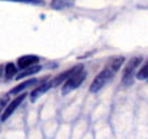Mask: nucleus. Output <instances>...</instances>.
Listing matches in <instances>:
<instances>
[{
	"label": "nucleus",
	"instance_id": "f257e3e1",
	"mask_svg": "<svg viewBox=\"0 0 148 139\" xmlns=\"http://www.w3.org/2000/svg\"><path fill=\"white\" fill-rule=\"evenodd\" d=\"M114 75H115V73L113 70H110L108 67H105L103 70L100 72L96 78H94V80L91 84V86H89V91L91 92H98L99 90L102 89Z\"/></svg>",
	"mask_w": 148,
	"mask_h": 139
},
{
	"label": "nucleus",
	"instance_id": "f03ea898",
	"mask_svg": "<svg viewBox=\"0 0 148 139\" xmlns=\"http://www.w3.org/2000/svg\"><path fill=\"white\" fill-rule=\"evenodd\" d=\"M86 76H87V74H86V72H84L83 69H80L78 72H76L73 75H71L65 81L64 86H62V94L66 95L70 91H72V90L77 89L83 83V80L86 79Z\"/></svg>",
	"mask_w": 148,
	"mask_h": 139
},
{
	"label": "nucleus",
	"instance_id": "7ed1b4c3",
	"mask_svg": "<svg viewBox=\"0 0 148 139\" xmlns=\"http://www.w3.org/2000/svg\"><path fill=\"white\" fill-rule=\"evenodd\" d=\"M142 62V58L141 57H135L130 59V62L125 65V69H124V74H123V84L129 86L134 83V74H135V70L136 68L140 65V63Z\"/></svg>",
	"mask_w": 148,
	"mask_h": 139
},
{
	"label": "nucleus",
	"instance_id": "20e7f679",
	"mask_svg": "<svg viewBox=\"0 0 148 139\" xmlns=\"http://www.w3.org/2000/svg\"><path fill=\"white\" fill-rule=\"evenodd\" d=\"M26 99V92H23V94H21L20 96H17L15 100H12L11 102H10L8 106H6V108H5V111L3 112V116H1V121L3 122H5L10 116H11L15 111H16V108L18 107V106L21 105V102Z\"/></svg>",
	"mask_w": 148,
	"mask_h": 139
},
{
	"label": "nucleus",
	"instance_id": "39448f33",
	"mask_svg": "<svg viewBox=\"0 0 148 139\" xmlns=\"http://www.w3.org/2000/svg\"><path fill=\"white\" fill-rule=\"evenodd\" d=\"M80 69H83L82 64H78V65L73 67V68H71V69H69V70H66V72H62V73L59 74V75H58L55 79L51 80V85H53V86H58V85H60L61 83H65L69 78H70L71 75H73V74H75L76 72H78Z\"/></svg>",
	"mask_w": 148,
	"mask_h": 139
},
{
	"label": "nucleus",
	"instance_id": "423d86ee",
	"mask_svg": "<svg viewBox=\"0 0 148 139\" xmlns=\"http://www.w3.org/2000/svg\"><path fill=\"white\" fill-rule=\"evenodd\" d=\"M38 62H39V57L37 56H32V54H28V56H22L17 59V65L21 69H27L31 67H34V65H38Z\"/></svg>",
	"mask_w": 148,
	"mask_h": 139
},
{
	"label": "nucleus",
	"instance_id": "0eeeda50",
	"mask_svg": "<svg viewBox=\"0 0 148 139\" xmlns=\"http://www.w3.org/2000/svg\"><path fill=\"white\" fill-rule=\"evenodd\" d=\"M53 86L51 85V81H45V83H43V84H40L39 86H37L32 92H31V101L32 102H34V101L38 99V97H40L43 94H45L48 90L50 89Z\"/></svg>",
	"mask_w": 148,
	"mask_h": 139
},
{
	"label": "nucleus",
	"instance_id": "6e6552de",
	"mask_svg": "<svg viewBox=\"0 0 148 139\" xmlns=\"http://www.w3.org/2000/svg\"><path fill=\"white\" fill-rule=\"evenodd\" d=\"M76 0H51V9L54 10H62L67 8H72L75 5Z\"/></svg>",
	"mask_w": 148,
	"mask_h": 139
},
{
	"label": "nucleus",
	"instance_id": "1a4fd4ad",
	"mask_svg": "<svg viewBox=\"0 0 148 139\" xmlns=\"http://www.w3.org/2000/svg\"><path fill=\"white\" fill-rule=\"evenodd\" d=\"M37 81H38L37 79H28V80H26V81L18 84L17 86H15V88L11 90V91H10V95H16V94H18V92H21V91H23L25 89H27V88H29V86H32V85H34Z\"/></svg>",
	"mask_w": 148,
	"mask_h": 139
},
{
	"label": "nucleus",
	"instance_id": "9d476101",
	"mask_svg": "<svg viewBox=\"0 0 148 139\" xmlns=\"http://www.w3.org/2000/svg\"><path fill=\"white\" fill-rule=\"evenodd\" d=\"M124 60H125L124 57H115V58H113V59H110L108 62L107 67L110 69V70H113L114 73H116L121 68V65L124 64Z\"/></svg>",
	"mask_w": 148,
	"mask_h": 139
},
{
	"label": "nucleus",
	"instance_id": "9b49d317",
	"mask_svg": "<svg viewBox=\"0 0 148 139\" xmlns=\"http://www.w3.org/2000/svg\"><path fill=\"white\" fill-rule=\"evenodd\" d=\"M40 69H42V67H40V65H34V67L27 68V69H25L23 72H21L20 74H17V75H16V79H17V80H20V79L27 78V76H29V75H33V74L40 72Z\"/></svg>",
	"mask_w": 148,
	"mask_h": 139
},
{
	"label": "nucleus",
	"instance_id": "f8f14e48",
	"mask_svg": "<svg viewBox=\"0 0 148 139\" xmlns=\"http://www.w3.org/2000/svg\"><path fill=\"white\" fill-rule=\"evenodd\" d=\"M16 73H17V69H16V67H15V64L14 63H8L6 67H5V69H4L5 78L11 79V78H14L15 75H16Z\"/></svg>",
	"mask_w": 148,
	"mask_h": 139
},
{
	"label": "nucleus",
	"instance_id": "ddd939ff",
	"mask_svg": "<svg viewBox=\"0 0 148 139\" xmlns=\"http://www.w3.org/2000/svg\"><path fill=\"white\" fill-rule=\"evenodd\" d=\"M137 79L138 80H148V63L146 65H143V68L137 73Z\"/></svg>",
	"mask_w": 148,
	"mask_h": 139
},
{
	"label": "nucleus",
	"instance_id": "4468645a",
	"mask_svg": "<svg viewBox=\"0 0 148 139\" xmlns=\"http://www.w3.org/2000/svg\"><path fill=\"white\" fill-rule=\"evenodd\" d=\"M6 1L22 3V4H42V0H6Z\"/></svg>",
	"mask_w": 148,
	"mask_h": 139
},
{
	"label": "nucleus",
	"instance_id": "2eb2a0df",
	"mask_svg": "<svg viewBox=\"0 0 148 139\" xmlns=\"http://www.w3.org/2000/svg\"><path fill=\"white\" fill-rule=\"evenodd\" d=\"M6 102H8V96H1L0 97V110H3L6 106Z\"/></svg>",
	"mask_w": 148,
	"mask_h": 139
},
{
	"label": "nucleus",
	"instance_id": "dca6fc26",
	"mask_svg": "<svg viewBox=\"0 0 148 139\" xmlns=\"http://www.w3.org/2000/svg\"><path fill=\"white\" fill-rule=\"evenodd\" d=\"M1 73H3V72H1V67H0V75H1Z\"/></svg>",
	"mask_w": 148,
	"mask_h": 139
}]
</instances>
